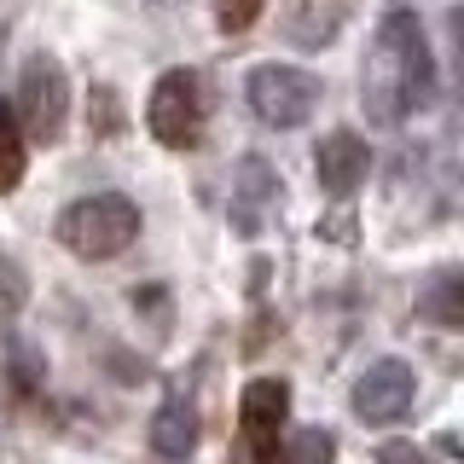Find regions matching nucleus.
I'll return each instance as SVG.
<instances>
[{"instance_id": "obj_15", "label": "nucleus", "mask_w": 464, "mask_h": 464, "mask_svg": "<svg viewBox=\"0 0 464 464\" xmlns=\"http://www.w3.org/2000/svg\"><path fill=\"white\" fill-rule=\"evenodd\" d=\"M447 41H453V87H459V105H464V6L447 12Z\"/></svg>"}, {"instance_id": "obj_14", "label": "nucleus", "mask_w": 464, "mask_h": 464, "mask_svg": "<svg viewBox=\"0 0 464 464\" xmlns=\"http://www.w3.org/2000/svg\"><path fill=\"white\" fill-rule=\"evenodd\" d=\"M24 296H29V279L18 273V261H12V256H0V314H18Z\"/></svg>"}, {"instance_id": "obj_2", "label": "nucleus", "mask_w": 464, "mask_h": 464, "mask_svg": "<svg viewBox=\"0 0 464 464\" xmlns=\"http://www.w3.org/2000/svg\"><path fill=\"white\" fill-rule=\"evenodd\" d=\"M134 238H140V209H134V198H122V192L82 198L58 215V244L82 261H111Z\"/></svg>"}, {"instance_id": "obj_10", "label": "nucleus", "mask_w": 464, "mask_h": 464, "mask_svg": "<svg viewBox=\"0 0 464 464\" xmlns=\"http://www.w3.org/2000/svg\"><path fill=\"white\" fill-rule=\"evenodd\" d=\"M151 447L163 459H186L198 447V412L186 401H163L157 406V418H151Z\"/></svg>"}, {"instance_id": "obj_17", "label": "nucleus", "mask_w": 464, "mask_h": 464, "mask_svg": "<svg viewBox=\"0 0 464 464\" xmlns=\"http://www.w3.org/2000/svg\"><path fill=\"white\" fill-rule=\"evenodd\" d=\"M256 6H261V0H227V6H221V29H250Z\"/></svg>"}, {"instance_id": "obj_13", "label": "nucleus", "mask_w": 464, "mask_h": 464, "mask_svg": "<svg viewBox=\"0 0 464 464\" xmlns=\"http://www.w3.org/2000/svg\"><path fill=\"white\" fill-rule=\"evenodd\" d=\"M331 459H337V441H331V430H296L290 464H331Z\"/></svg>"}, {"instance_id": "obj_8", "label": "nucleus", "mask_w": 464, "mask_h": 464, "mask_svg": "<svg viewBox=\"0 0 464 464\" xmlns=\"http://www.w3.org/2000/svg\"><path fill=\"white\" fill-rule=\"evenodd\" d=\"M366 174H372V151H366L360 134L343 128V134H331L325 145H319V186H325L331 198H354Z\"/></svg>"}, {"instance_id": "obj_16", "label": "nucleus", "mask_w": 464, "mask_h": 464, "mask_svg": "<svg viewBox=\"0 0 464 464\" xmlns=\"http://www.w3.org/2000/svg\"><path fill=\"white\" fill-rule=\"evenodd\" d=\"M377 464H435L418 441H389L383 453H377Z\"/></svg>"}, {"instance_id": "obj_3", "label": "nucleus", "mask_w": 464, "mask_h": 464, "mask_svg": "<svg viewBox=\"0 0 464 464\" xmlns=\"http://www.w3.org/2000/svg\"><path fill=\"white\" fill-rule=\"evenodd\" d=\"M319 76H308V70L296 64H261L250 76V111L261 116L267 128H302L319 105Z\"/></svg>"}, {"instance_id": "obj_6", "label": "nucleus", "mask_w": 464, "mask_h": 464, "mask_svg": "<svg viewBox=\"0 0 464 464\" xmlns=\"http://www.w3.org/2000/svg\"><path fill=\"white\" fill-rule=\"evenodd\" d=\"M244 441H250V459L256 464H285V447H279V430L290 418V383L285 377H256L250 389H244Z\"/></svg>"}, {"instance_id": "obj_4", "label": "nucleus", "mask_w": 464, "mask_h": 464, "mask_svg": "<svg viewBox=\"0 0 464 464\" xmlns=\"http://www.w3.org/2000/svg\"><path fill=\"white\" fill-rule=\"evenodd\" d=\"M145 122H151V134L163 140V145H174V151L198 145V134H203V105H198V76H192V70H169V76L151 87Z\"/></svg>"}, {"instance_id": "obj_11", "label": "nucleus", "mask_w": 464, "mask_h": 464, "mask_svg": "<svg viewBox=\"0 0 464 464\" xmlns=\"http://www.w3.org/2000/svg\"><path fill=\"white\" fill-rule=\"evenodd\" d=\"M418 314L430 325H464V267H447L418 290Z\"/></svg>"}, {"instance_id": "obj_7", "label": "nucleus", "mask_w": 464, "mask_h": 464, "mask_svg": "<svg viewBox=\"0 0 464 464\" xmlns=\"http://www.w3.org/2000/svg\"><path fill=\"white\" fill-rule=\"evenodd\" d=\"M412 389H418V377L406 360H377L354 383V412L366 424H395V418H406V406H412Z\"/></svg>"}, {"instance_id": "obj_9", "label": "nucleus", "mask_w": 464, "mask_h": 464, "mask_svg": "<svg viewBox=\"0 0 464 464\" xmlns=\"http://www.w3.org/2000/svg\"><path fill=\"white\" fill-rule=\"evenodd\" d=\"M279 203V174H273L261 157H244L238 163V186H232V221H238L244 232L261 227V215Z\"/></svg>"}, {"instance_id": "obj_1", "label": "nucleus", "mask_w": 464, "mask_h": 464, "mask_svg": "<svg viewBox=\"0 0 464 464\" xmlns=\"http://www.w3.org/2000/svg\"><path fill=\"white\" fill-rule=\"evenodd\" d=\"M435 99V64L424 47V29H418V12L389 6L383 24H377V47L366 64V111L372 122L395 128L412 111H424Z\"/></svg>"}, {"instance_id": "obj_12", "label": "nucleus", "mask_w": 464, "mask_h": 464, "mask_svg": "<svg viewBox=\"0 0 464 464\" xmlns=\"http://www.w3.org/2000/svg\"><path fill=\"white\" fill-rule=\"evenodd\" d=\"M18 180H24V116L18 105L0 99V192H12Z\"/></svg>"}, {"instance_id": "obj_5", "label": "nucleus", "mask_w": 464, "mask_h": 464, "mask_svg": "<svg viewBox=\"0 0 464 464\" xmlns=\"http://www.w3.org/2000/svg\"><path fill=\"white\" fill-rule=\"evenodd\" d=\"M18 116H24V134H35V140H58L64 134V116H70V82H64V70L53 64V58H35V64L24 70V82H18Z\"/></svg>"}]
</instances>
